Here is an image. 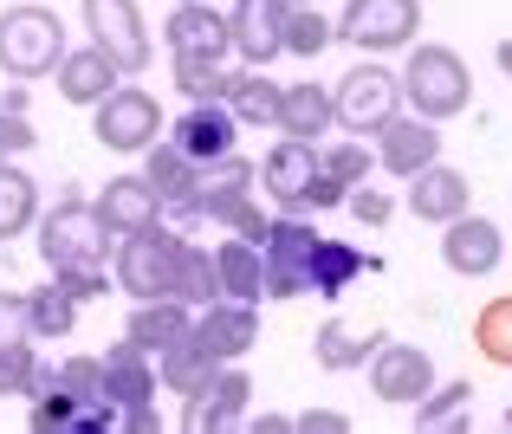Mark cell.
<instances>
[{"mask_svg":"<svg viewBox=\"0 0 512 434\" xmlns=\"http://www.w3.org/2000/svg\"><path fill=\"white\" fill-rule=\"evenodd\" d=\"M111 247V227L98 221V208L78 195H65L52 214H39V260L59 273V266H104Z\"/></svg>","mask_w":512,"mask_h":434,"instance_id":"3","label":"cell"},{"mask_svg":"<svg viewBox=\"0 0 512 434\" xmlns=\"http://www.w3.org/2000/svg\"><path fill=\"white\" fill-rule=\"evenodd\" d=\"M467 409H474V383L454 376V383H435L422 402H415V422L422 428H454V422H467Z\"/></svg>","mask_w":512,"mask_h":434,"instance_id":"36","label":"cell"},{"mask_svg":"<svg viewBox=\"0 0 512 434\" xmlns=\"http://www.w3.org/2000/svg\"><path fill=\"white\" fill-rule=\"evenodd\" d=\"M227 234H240V240H253V247H260V240L273 234V214H260V201H247V208H240V221L227 227Z\"/></svg>","mask_w":512,"mask_h":434,"instance_id":"45","label":"cell"},{"mask_svg":"<svg viewBox=\"0 0 512 434\" xmlns=\"http://www.w3.org/2000/svg\"><path fill=\"white\" fill-rule=\"evenodd\" d=\"M338 130V98H331V85H312V78H299V85H286V98H279V137H331Z\"/></svg>","mask_w":512,"mask_h":434,"instance_id":"23","label":"cell"},{"mask_svg":"<svg viewBox=\"0 0 512 434\" xmlns=\"http://www.w3.org/2000/svg\"><path fill=\"white\" fill-rule=\"evenodd\" d=\"M26 318H33V337H52V344H59V337H72V324H78V298L52 279L46 292H26Z\"/></svg>","mask_w":512,"mask_h":434,"instance_id":"34","label":"cell"},{"mask_svg":"<svg viewBox=\"0 0 512 434\" xmlns=\"http://www.w3.org/2000/svg\"><path fill=\"white\" fill-rule=\"evenodd\" d=\"M318 162H325V175H331V182L357 188V182H370L376 149H363V143H331V149H318Z\"/></svg>","mask_w":512,"mask_h":434,"instance_id":"38","label":"cell"},{"mask_svg":"<svg viewBox=\"0 0 512 434\" xmlns=\"http://www.w3.org/2000/svg\"><path fill=\"white\" fill-rule=\"evenodd\" d=\"M376 344H383V331H357V324H344V318H325L318 337H312V363L331 370V376H344V370H363V357H376Z\"/></svg>","mask_w":512,"mask_h":434,"instance_id":"27","label":"cell"},{"mask_svg":"<svg viewBox=\"0 0 512 434\" xmlns=\"http://www.w3.org/2000/svg\"><path fill=\"white\" fill-rule=\"evenodd\" d=\"M91 137L104 149H117V156H143V149L163 137V104H156V91L117 85L104 104H91Z\"/></svg>","mask_w":512,"mask_h":434,"instance_id":"6","label":"cell"},{"mask_svg":"<svg viewBox=\"0 0 512 434\" xmlns=\"http://www.w3.org/2000/svg\"><path fill=\"white\" fill-rule=\"evenodd\" d=\"M33 337V318H26V292H0V344H20Z\"/></svg>","mask_w":512,"mask_h":434,"instance_id":"43","label":"cell"},{"mask_svg":"<svg viewBox=\"0 0 512 434\" xmlns=\"http://www.w3.org/2000/svg\"><path fill=\"white\" fill-rule=\"evenodd\" d=\"M143 182L156 188L163 208H169V201H195L201 195V162L188 156L175 137H156L150 149H143Z\"/></svg>","mask_w":512,"mask_h":434,"instance_id":"24","label":"cell"},{"mask_svg":"<svg viewBox=\"0 0 512 434\" xmlns=\"http://www.w3.org/2000/svg\"><path fill=\"white\" fill-rule=\"evenodd\" d=\"M292 428H299V434H344V428H350V415H338V409H305Z\"/></svg>","mask_w":512,"mask_h":434,"instance_id":"46","label":"cell"},{"mask_svg":"<svg viewBox=\"0 0 512 434\" xmlns=\"http://www.w3.org/2000/svg\"><path fill=\"white\" fill-rule=\"evenodd\" d=\"M91 208H98V221L111 227V240L143 234V227L163 221V201H156V188L143 182V175H111V182H104V195L91 201Z\"/></svg>","mask_w":512,"mask_h":434,"instance_id":"19","label":"cell"},{"mask_svg":"<svg viewBox=\"0 0 512 434\" xmlns=\"http://www.w3.org/2000/svg\"><path fill=\"white\" fill-rule=\"evenodd\" d=\"M227 33H234L240 65L286 59V0H234L227 7Z\"/></svg>","mask_w":512,"mask_h":434,"instance_id":"14","label":"cell"},{"mask_svg":"<svg viewBox=\"0 0 512 434\" xmlns=\"http://www.w3.org/2000/svg\"><path fill=\"white\" fill-rule=\"evenodd\" d=\"M474 344H480V357H487V363L512 370V292H500V298H487V305H480Z\"/></svg>","mask_w":512,"mask_h":434,"instance_id":"35","label":"cell"},{"mask_svg":"<svg viewBox=\"0 0 512 434\" xmlns=\"http://www.w3.org/2000/svg\"><path fill=\"white\" fill-rule=\"evenodd\" d=\"M370 389L376 402H389V409H415V402L435 389V357L415 344H396V337H383L370 357Z\"/></svg>","mask_w":512,"mask_h":434,"instance_id":"12","label":"cell"},{"mask_svg":"<svg viewBox=\"0 0 512 434\" xmlns=\"http://www.w3.org/2000/svg\"><path fill=\"white\" fill-rule=\"evenodd\" d=\"M52 376H59V389H72L78 402H98L104 396V357H65Z\"/></svg>","mask_w":512,"mask_h":434,"instance_id":"40","label":"cell"},{"mask_svg":"<svg viewBox=\"0 0 512 434\" xmlns=\"http://www.w3.org/2000/svg\"><path fill=\"white\" fill-rule=\"evenodd\" d=\"M175 266H182V234L169 221H156L143 234H124V247H117V286L130 298H175Z\"/></svg>","mask_w":512,"mask_h":434,"instance_id":"4","label":"cell"},{"mask_svg":"<svg viewBox=\"0 0 512 434\" xmlns=\"http://www.w3.org/2000/svg\"><path fill=\"white\" fill-rule=\"evenodd\" d=\"M402 98L415 104V117L428 124H448L474 104V72L454 46H415L409 65H402Z\"/></svg>","mask_w":512,"mask_h":434,"instance_id":"1","label":"cell"},{"mask_svg":"<svg viewBox=\"0 0 512 434\" xmlns=\"http://www.w3.org/2000/svg\"><path fill=\"white\" fill-rule=\"evenodd\" d=\"M33 376H39L33 337H20V344H0V396H33Z\"/></svg>","mask_w":512,"mask_h":434,"instance_id":"39","label":"cell"},{"mask_svg":"<svg viewBox=\"0 0 512 434\" xmlns=\"http://www.w3.org/2000/svg\"><path fill=\"white\" fill-rule=\"evenodd\" d=\"M214 266H221V292L227 298H247V305H260L266 298V260H260V247L253 240H221L214 247Z\"/></svg>","mask_w":512,"mask_h":434,"instance_id":"29","label":"cell"},{"mask_svg":"<svg viewBox=\"0 0 512 434\" xmlns=\"http://www.w3.org/2000/svg\"><path fill=\"white\" fill-rule=\"evenodd\" d=\"M286 7H312V0H286Z\"/></svg>","mask_w":512,"mask_h":434,"instance_id":"49","label":"cell"},{"mask_svg":"<svg viewBox=\"0 0 512 434\" xmlns=\"http://www.w3.org/2000/svg\"><path fill=\"white\" fill-rule=\"evenodd\" d=\"M318 227L312 214H273V234L260 240L266 260V298H299L312 292V253H318Z\"/></svg>","mask_w":512,"mask_h":434,"instance_id":"7","label":"cell"},{"mask_svg":"<svg viewBox=\"0 0 512 434\" xmlns=\"http://www.w3.org/2000/svg\"><path fill=\"white\" fill-rule=\"evenodd\" d=\"M52 279H59V286H65V292L78 298V305H85V298H98V292H104V266H59V273H52Z\"/></svg>","mask_w":512,"mask_h":434,"instance_id":"44","label":"cell"},{"mask_svg":"<svg viewBox=\"0 0 512 434\" xmlns=\"http://www.w3.org/2000/svg\"><path fill=\"white\" fill-rule=\"evenodd\" d=\"M52 85H59L65 104H85V111H91V104H104L117 85H124V72H117L98 46H78V52L65 46V59L52 65Z\"/></svg>","mask_w":512,"mask_h":434,"instance_id":"21","label":"cell"},{"mask_svg":"<svg viewBox=\"0 0 512 434\" xmlns=\"http://www.w3.org/2000/svg\"><path fill=\"white\" fill-rule=\"evenodd\" d=\"M163 39H169L175 59H234V33H227V13H214L208 0H175Z\"/></svg>","mask_w":512,"mask_h":434,"instance_id":"15","label":"cell"},{"mask_svg":"<svg viewBox=\"0 0 512 434\" xmlns=\"http://www.w3.org/2000/svg\"><path fill=\"white\" fill-rule=\"evenodd\" d=\"M312 182H318V143L279 137L260 162V188L273 195L279 214H312Z\"/></svg>","mask_w":512,"mask_h":434,"instance_id":"11","label":"cell"},{"mask_svg":"<svg viewBox=\"0 0 512 434\" xmlns=\"http://www.w3.org/2000/svg\"><path fill=\"white\" fill-rule=\"evenodd\" d=\"M247 402H253V383L240 363H221L195 396H182V428L188 434H214V428H234L247 422Z\"/></svg>","mask_w":512,"mask_h":434,"instance_id":"13","label":"cell"},{"mask_svg":"<svg viewBox=\"0 0 512 434\" xmlns=\"http://www.w3.org/2000/svg\"><path fill=\"white\" fill-rule=\"evenodd\" d=\"M240 72H227V59H175V91H182L188 104H227V91H234Z\"/></svg>","mask_w":512,"mask_h":434,"instance_id":"33","label":"cell"},{"mask_svg":"<svg viewBox=\"0 0 512 434\" xmlns=\"http://www.w3.org/2000/svg\"><path fill=\"white\" fill-rule=\"evenodd\" d=\"M506 428H512V409H506Z\"/></svg>","mask_w":512,"mask_h":434,"instance_id":"50","label":"cell"},{"mask_svg":"<svg viewBox=\"0 0 512 434\" xmlns=\"http://www.w3.org/2000/svg\"><path fill=\"white\" fill-rule=\"evenodd\" d=\"M175 298L182 305H214V298H227L221 292V266H214V253L208 247H195V240H182V266H175Z\"/></svg>","mask_w":512,"mask_h":434,"instance_id":"32","label":"cell"},{"mask_svg":"<svg viewBox=\"0 0 512 434\" xmlns=\"http://www.w3.org/2000/svg\"><path fill=\"white\" fill-rule=\"evenodd\" d=\"M117 428H130V434H156V428H163V415H156V402H150V409H124V415H117Z\"/></svg>","mask_w":512,"mask_h":434,"instance_id":"47","label":"cell"},{"mask_svg":"<svg viewBox=\"0 0 512 434\" xmlns=\"http://www.w3.org/2000/svg\"><path fill=\"white\" fill-rule=\"evenodd\" d=\"M169 137H175V143H182V149H188V156H195V162H201V169H208V162H221V156H234V137H240V117H234V111H227V104H221V98H214V104H188V111H182V124H175V130H169Z\"/></svg>","mask_w":512,"mask_h":434,"instance_id":"22","label":"cell"},{"mask_svg":"<svg viewBox=\"0 0 512 434\" xmlns=\"http://www.w3.org/2000/svg\"><path fill=\"white\" fill-rule=\"evenodd\" d=\"M415 33H422V0H350L338 13V39H350L357 52L415 46Z\"/></svg>","mask_w":512,"mask_h":434,"instance_id":"9","label":"cell"},{"mask_svg":"<svg viewBox=\"0 0 512 434\" xmlns=\"http://www.w3.org/2000/svg\"><path fill=\"white\" fill-rule=\"evenodd\" d=\"M188 324H195V305H182V298H137L124 337H130V344H143L150 357H163L175 337H188Z\"/></svg>","mask_w":512,"mask_h":434,"instance_id":"25","label":"cell"},{"mask_svg":"<svg viewBox=\"0 0 512 434\" xmlns=\"http://www.w3.org/2000/svg\"><path fill=\"white\" fill-rule=\"evenodd\" d=\"M493 59H500V72L512 78V39H500V46H493Z\"/></svg>","mask_w":512,"mask_h":434,"instance_id":"48","label":"cell"},{"mask_svg":"<svg viewBox=\"0 0 512 434\" xmlns=\"http://www.w3.org/2000/svg\"><path fill=\"white\" fill-rule=\"evenodd\" d=\"M104 396L117 402V415L124 409H150L156 402V357L143 344H111L104 350Z\"/></svg>","mask_w":512,"mask_h":434,"instance_id":"20","label":"cell"},{"mask_svg":"<svg viewBox=\"0 0 512 434\" xmlns=\"http://www.w3.org/2000/svg\"><path fill=\"white\" fill-rule=\"evenodd\" d=\"M214 370H221V357H214V350L195 337V324H188V337H175L163 357H156V383H163L169 396H195Z\"/></svg>","mask_w":512,"mask_h":434,"instance_id":"26","label":"cell"},{"mask_svg":"<svg viewBox=\"0 0 512 434\" xmlns=\"http://www.w3.org/2000/svg\"><path fill=\"white\" fill-rule=\"evenodd\" d=\"M474 208V182H467L461 169H448V162H428V169L409 175V214L428 227H448L454 214Z\"/></svg>","mask_w":512,"mask_h":434,"instance_id":"18","label":"cell"},{"mask_svg":"<svg viewBox=\"0 0 512 434\" xmlns=\"http://www.w3.org/2000/svg\"><path fill=\"white\" fill-rule=\"evenodd\" d=\"M344 208H350V214H357V221H363V227H383V221H389V214H396V201H389V195H383V188H370V182H357V188H350V195H344Z\"/></svg>","mask_w":512,"mask_h":434,"instance_id":"41","label":"cell"},{"mask_svg":"<svg viewBox=\"0 0 512 434\" xmlns=\"http://www.w3.org/2000/svg\"><path fill=\"white\" fill-rule=\"evenodd\" d=\"M500 260H506V234H500V221H487V214H454L448 227H441V266H448L454 279H487V273H500Z\"/></svg>","mask_w":512,"mask_h":434,"instance_id":"10","label":"cell"},{"mask_svg":"<svg viewBox=\"0 0 512 434\" xmlns=\"http://www.w3.org/2000/svg\"><path fill=\"white\" fill-rule=\"evenodd\" d=\"M428 162H441V130L428 124V117H389L383 130H376V169H389V175H402L409 182L415 169H428Z\"/></svg>","mask_w":512,"mask_h":434,"instance_id":"16","label":"cell"},{"mask_svg":"<svg viewBox=\"0 0 512 434\" xmlns=\"http://www.w3.org/2000/svg\"><path fill=\"white\" fill-rule=\"evenodd\" d=\"M357 273H376V260H363V253L344 247V240H318V253H312V292L318 298H338Z\"/></svg>","mask_w":512,"mask_h":434,"instance_id":"31","label":"cell"},{"mask_svg":"<svg viewBox=\"0 0 512 434\" xmlns=\"http://www.w3.org/2000/svg\"><path fill=\"white\" fill-rule=\"evenodd\" d=\"M279 98H286V85H273L266 65H240L234 91H227V111L253 130H279Z\"/></svg>","mask_w":512,"mask_h":434,"instance_id":"28","label":"cell"},{"mask_svg":"<svg viewBox=\"0 0 512 434\" xmlns=\"http://www.w3.org/2000/svg\"><path fill=\"white\" fill-rule=\"evenodd\" d=\"M195 337L221 363H240L253 344H260V305H247V298H214V305L195 311Z\"/></svg>","mask_w":512,"mask_h":434,"instance_id":"17","label":"cell"},{"mask_svg":"<svg viewBox=\"0 0 512 434\" xmlns=\"http://www.w3.org/2000/svg\"><path fill=\"white\" fill-rule=\"evenodd\" d=\"M78 7H85V33H91V46H98L104 59L117 65V72H124V78L150 72L156 46H150V26H143L137 0H78Z\"/></svg>","mask_w":512,"mask_h":434,"instance_id":"8","label":"cell"},{"mask_svg":"<svg viewBox=\"0 0 512 434\" xmlns=\"http://www.w3.org/2000/svg\"><path fill=\"white\" fill-rule=\"evenodd\" d=\"M59 59H65V20L52 7L20 0V7L0 13V72L7 78L33 85V78H46Z\"/></svg>","mask_w":512,"mask_h":434,"instance_id":"2","label":"cell"},{"mask_svg":"<svg viewBox=\"0 0 512 434\" xmlns=\"http://www.w3.org/2000/svg\"><path fill=\"white\" fill-rule=\"evenodd\" d=\"M39 221V182L20 162H0V240H20Z\"/></svg>","mask_w":512,"mask_h":434,"instance_id":"30","label":"cell"},{"mask_svg":"<svg viewBox=\"0 0 512 434\" xmlns=\"http://www.w3.org/2000/svg\"><path fill=\"white\" fill-rule=\"evenodd\" d=\"M331 39H338V20H325L318 0H312V7H286V52H292V59H318Z\"/></svg>","mask_w":512,"mask_h":434,"instance_id":"37","label":"cell"},{"mask_svg":"<svg viewBox=\"0 0 512 434\" xmlns=\"http://www.w3.org/2000/svg\"><path fill=\"white\" fill-rule=\"evenodd\" d=\"M331 98H338V124L350 130V137H376V130L402 111V72L363 59V65H350L338 85H331Z\"/></svg>","mask_w":512,"mask_h":434,"instance_id":"5","label":"cell"},{"mask_svg":"<svg viewBox=\"0 0 512 434\" xmlns=\"http://www.w3.org/2000/svg\"><path fill=\"white\" fill-rule=\"evenodd\" d=\"M39 137H33V124H26V111H0V162H13V156H26Z\"/></svg>","mask_w":512,"mask_h":434,"instance_id":"42","label":"cell"}]
</instances>
